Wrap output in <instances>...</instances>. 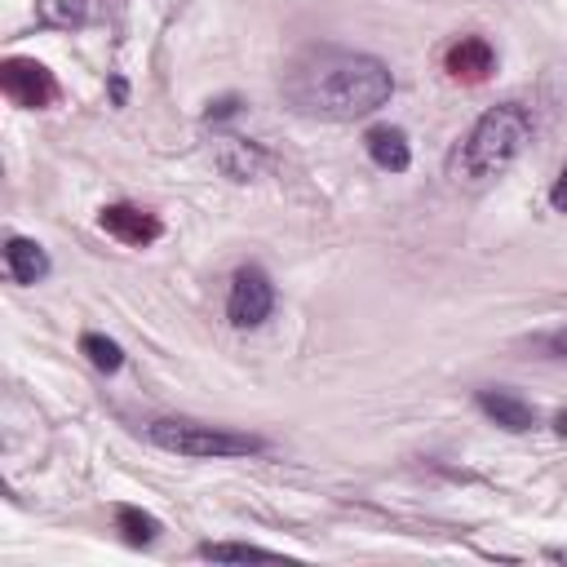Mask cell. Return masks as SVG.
Returning a JSON list of instances; mask_svg holds the SVG:
<instances>
[{
  "instance_id": "6da1fadb",
  "label": "cell",
  "mask_w": 567,
  "mask_h": 567,
  "mask_svg": "<svg viewBox=\"0 0 567 567\" xmlns=\"http://www.w3.org/2000/svg\"><path fill=\"white\" fill-rule=\"evenodd\" d=\"M394 75L385 62L350 49H310L284 71V97L310 120H359L385 106Z\"/></svg>"
},
{
  "instance_id": "7a4b0ae2",
  "label": "cell",
  "mask_w": 567,
  "mask_h": 567,
  "mask_svg": "<svg viewBox=\"0 0 567 567\" xmlns=\"http://www.w3.org/2000/svg\"><path fill=\"white\" fill-rule=\"evenodd\" d=\"M527 137H532V115L518 102H501V106L478 115V124L470 128V137L452 155V173L461 182H474V186L492 182L523 155Z\"/></svg>"
},
{
  "instance_id": "3957f363",
  "label": "cell",
  "mask_w": 567,
  "mask_h": 567,
  "mask_svg": "<svg viewBox=\"0 0 567 567\" xmlns=\"http://www.w3.org/2000/svg\"><path fill=\"white\" fill-rule=\"evenodd\" d=\"M151 443L177 456H195V461H213V456H248L261 452V439L239 434V430H221V425H195V421H151L146 425Z\"/></svg>"
},
{
  "instance_id": "277c9868",
  "label": "cell",
  "mask_w": 567,
  "mask_h": 567,
  "mask_svg": "<svg viewBox=\"0 0 567 567\" xmlns=\"http://www.w3.org/2000/svg\"><path fill=\"white\" fill-rule=\"evenodd\" d=\"M275 310V288L270 275L261 266H239L230 279V297H226V319L235 328H257L266 323V315Z\"/></svg>"
},
{
  "instance_id": "5b68a950",
  "label": "cell",
  "mask_w": 567,
  "mask_h": 567,
  "mask_svg": "<svg viewBox=\"0 0 567 567\" xmlns=\"http://www.w3.org/2000/svg\"><path fill=\"white\" fill-rule=\"evenodd\" d=\"M0 89L22 111H40L58 97V84H53L49 66H40L35 58H4L0 62Z\"/></svg>"
},
{
  "instance_id": "8992f818",
  "label": "cell",
  "mask_w": 567,
  "mask_h": 567,
  "mask_svg": "<svg viewBox=\"0 0 567 567\" xmlns=\"http://www.w3.org/2000/svg\"><path fill=\"white\" fill-rule=\"evenodd\" d=\"M97 221H102V230H106L111 239H120V244H128V248H146V244L159 239V221H155L151 213L133 208V204H106Z\"/></svg>"
},
{
  "instance_id": "52a82bcc",
  "label": "cell",
  "mask_w": 567,
  "mask_h": 567,
  "mask_svg": "<svg viewBox=\"0 0 567 567\" xmlns=\"http://www.w3.org/2000/svg\"><path fill=\"white\" fill-rule=\"evenodd\" d=\"M443 66H447L452 80H461V84H478V80L492 75L496 53H492V44H487L483 35H461V40L443 53Z\"/></svg>"
},
{
  "instance_id": "ba28073f",
  "label": "cell",
  "mask_w": 567,
  "mask_h": 567,
  "mask_svg": "<svg viewBox=\"0 0 567 567\" xmlns=\"http://www.w3.org/2000/svg\"><path fill=\"white\" fill-rule=\"evenodd\" d=\"M363 146H368L372 164L385 168V173H403V168L412 164V146H408L403 128H394V124H377V128H368Z\"/></svg>"
},
{
  "instance_id": "9c48e42d",
  "label": "cell",
  "mask_w": 567,
  "mask_h": 567,
  "mask_svg": "<svg viewBox=\"0 0 567 567\" xmlns=\"http://www.w3.org/2000/svg\"><path fill=\"white\" fill-rule=\"evenodd\" d=\"M217 168L226 177H235V182H248V177H257L266 168V151L257 142H248V137H221L217 142Z\"/></svg>"
},
{
  "instance_id": "30bf717a",
  "label": "cell",
  "mask_w": 567,
  "mask_h": 567,
  "mask_svg": "<svg viewBox=\"0 0 567 567\" xmlns=\"http://www.w3.org/2000/svg\"><path fill=\"white\" fill-rule=\"evenodd\" d=\"M4 270H9L13 284H40V279L49 275V257H44V248H40L35 239L13 235V239L4 244Z\"/></svg>"
},
{
  "instance_id": "8fae6325",
  "label": "cell",
  "mask_w": 567,
  "mask_h": 567,
  "mask_svg": "<svg viewBox=\"0 0 567 567\" xmlns=\"http://www.w3.org/2000/svg\"><path fill=\"white\" fill-rule=\"evenodd\" d=\"M478 408L496 421V425H505V430H532L536 425V412H532V403H523L518 394H509V390H478Z\"/></svg>"
},
{
  "instance_id": "7c38bea8",
  "label": "cell",
  "mask_w": 567,
  "mask_h": 567,
  "mask_svg": "<svg viewBox=\"0 0 567 567\" xmlns=\"http://www.w3.org/2000/svg\"><path fill=\"white\" fill-rule=\"evenodd\" d=\"M80 350L89 354V363H93L97 372H115V368L124 363V350H120L111 337H102V332H84V337H80Z\"/></svg>"
},
{
  "instance_id": "4fadbf2b",
  "label": "cell",
  "mask_w": 567,
  "mask_h": 567,
  "mask_svg": "<svg viewBox=\"0 0 567 567\" xmlns=\"http://www.w3.org/2000/svg\"><path fill=\"white\" fill-rule=\"evenodd\" d=\"M115 523H120V532H124L128 545H151L155 532H159V523H155L151 514L133 509V505H120V509H115Z\"/></svg>"
},
{
  "instance_id": "5bb4252c",
  "label": "cell",
  "mask_w": 567,
  "mask_h": 567,
  "mask_svg": "<svg viewBox=\"0 0 567 567\" xmlns=\"http://www.w3.org/2000/svg\"><path fill=\"white\" fill-rule=\"evenodd\" d=\"M35 9L49 27H62V31L84 22V0H35Z\"/></svg>"
},
{
  "instance_id": "9a60e30c",
  "label": "cell",
  "mask_w": 567,
  "mask_h": 567,
  "mask_svg": "<svg viewBox=\"0 0 567 567\" xmlns=\"http://www.w3.org/2000/svg\"><path fill=\"white\" fill-rule=\"evenodd\" d=\"M199 554L204 558H213V563H248V558H275L270 549H261V545H230V540H208V545H199Z\"/></svg>"
},
{
  "instance_id": "2e32d148",
  "label": "cell",
  "mask_w": 567,
  "mask_h": 567,
  "mask_svg": "<svg viewBox=\"0 0 567 567\" xmlns=\"http://www.w3.org/2000/svg\"><path fill=\"white\" fill-rule=\"evenodd\" d=\"M549 204H554L558 213H567V168H563V173H558V182L549 186Z\"/></svg>"
},
{
  "instance_id": "e0dca14e",
  "label": "cell",
  "mask_w": 567,
  "mask_h": 567,
  "mask_svg": "<svg viewBox=\"0 0 567 567\" xmlns=\"http://www.w3.org/2000/svg\"><path fill=\"white\" fill-rule=\"evenodd\" d=\"M239 111V102L235 97H221V102H208V120H226V115H235Z\"/></svg>"
},
{
  "instance_id": "ac0fdd59",
  "label": "cell",
  "mask_w": 567,
  "mask_h": 567,
  "mask_svg": "<svg viewBox=\"0 0 567 567\" xmlns=\"http://www.w3.org/2000/svg\"><path fill=\"white\" fill-rule=\"evenodd\" d=\"M554 350H558V354H567V328H563V332L554 337Z\"/></svg>"
},
{
  "instance_id": "d6986e66",
  "label": "cell",
  "mask_w": 567,
  "mask_h": 567,
  "mask_svg": "<svg viewBox=\"0 0 567 567\" xmlns=\"http://www.w3.org/2000/svg\"><path fill=\"white\" fill-rule=\"evenodd\" d=\"M558 430H563V434H567V412H563V416H558Z\"/></svg>"
}]
</instances>
